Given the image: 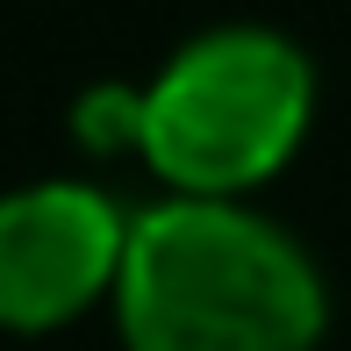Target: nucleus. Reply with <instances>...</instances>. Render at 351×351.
<instances>
[{
    "label": "nucleus",
    "instance_id": "obj_1",
    "mask_svg": "<svg viewBox=\"0 0 351 351\" xmlns=\"http://www.w3.org/2000/svg\"><path fill=\"white\" fill-rule=\"evenodd\" d=\"M108 308L122 351H315L330 337L315 251L251 201L165 194L136 208Z\"/></svg>",
    "mask_w": 351,
    "mask_h": 351
},
{
    "label": "nucleus",
    "instance_id": "obj_2",
    "mask_svg": "<svg viewBox=\"0 0 351 351\" xmlns=\"http://www.w3.org/2000/svg\"><path fill=\"white\" fill-rule=\"evenodd\" d=\"M315 130V65L265 22L186 36L143 79V165L165 194L251 201Z\"/></svg>",
    "mask_w": 351,
    "mask_h": 351
},
{
    "label": "nucleus",
    "instance_id": "obj_3",
    "mask_svg": "<svg viewBox=\"0 0 351 351\" xmlns=\"http://www.w3.org/2000/svg\"><path fill=\"white\" fill-rule=\"evenodd\" d=\"M130 222L93 180H29L0 194V330L43 337L115 301Z\"/></svg>",
    "mask_w": 351,
    "mask_h": 351
},
{
    "label": "nucleus",
    "instance_id": "obj_4",
    "mask_svg": "<svg viewBox=\"0 0 351 351\" xmlns=\"http://www.w3.org/2000/svg\"><path fill=\"white\" fill-rule=\"evenodd\" d=\"M72 143L93 158H143V86L101 79L72 101Z\"/></svg>",
    "mask_w": 351,
    "mask_h": 351
}]
</instances>
